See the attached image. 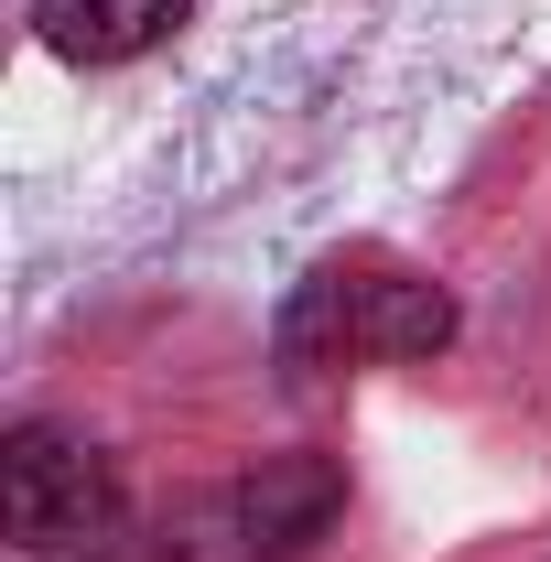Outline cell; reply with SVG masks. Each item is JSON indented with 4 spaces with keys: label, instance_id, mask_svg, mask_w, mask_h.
Masks as SVG:
<instances>
[{
    "label": "cell",
    "instance_id": "6da1fadb",
    "mask_svg": "<svg viewBox=\"0 0 551 562\" xmlns=\"http://www.w3.org/2000/svg\"><path fill=\"white\" fill-rule=\"evenodd\" d=\"M432 347H454V303H443V281L401 271V260H336V271L303 281V303L281 314L292 390H325L357 357H432Z\"/></svg>",
    "mask_w": 551,
    "mask_h": 562
},
{
    "label": "cell",
    "instance_id": "7a4b0ae2",
    "mask_svg": "<svg viewBox=\"0 0 551 562\" xmlns=\"http://www.w3.org/2000/svg\"><path fill=\"white\" fill-rule=\"evenodd\" d=\"M0 519H11L22 552H44V562L109 552V541H120V476H109V454H87L76 432L22 422V432L0 443Z\"/></svg>",
    "mask_w": 551,
    "mask_h": 562
},
{
    "label": "cell",
    "instance_id": "3957f363",
    "mask_svg": "<svg viewBox=\"0 0 551 562\" xmlns=\"http://www.w3.org/2000/svg\"><path fill=\"white\" fill-rule=\"evenodd\" d=\"M184 11H195V0H33V33H44V55H66V66H131Z\"/></svg>",
    "mask_w": 551,
    "mask_h": 562
},
{
    "label": "cell",
    "instance_id": "277c9868",
    "mask_svg": "<svg viewBox=\"0 0 551 562\" xmlns=\"http://www.w3.org/2000/svg\"><path fill=\"white\" fill-rule=\"evenodd\" d=\"M238 519H249V552H303L325 519H336V465L325 454H281L238 487Z\"/></svg>",
    "mask_w": 551,
    "mask_h": 562
}]
</instances>
